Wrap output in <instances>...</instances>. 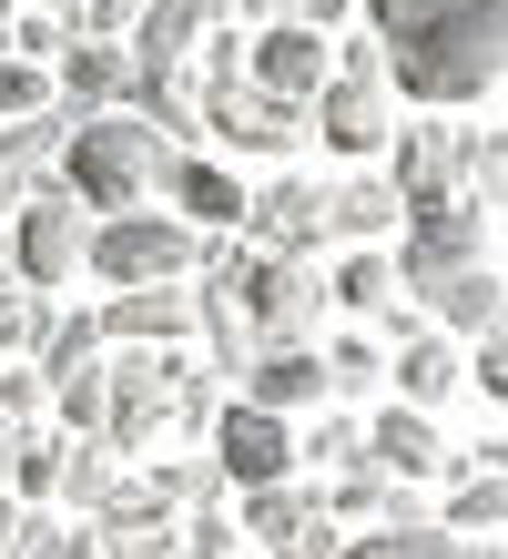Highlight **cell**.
I'll return each mask as SVG.
<instances>
[{"instance_id":"1","label":"cell","mask_w":508,"mask_h":559,"mask_svg":"<svg viewBox=\"0 0 508 559\" xmlns=\"http://www.w3.org/2000/svg\"><path fill=\"white\" fill-rule=\"evenodd\" d=\"M366 21H377L387 82L427 112L508 82V0H366Z\"/></svg>"},{"instance_id":"2","label":"cell","mask_w":508,"mask_h":559,"mask_svg":"<svg viewBox=\"0 0 508 559\" xmlns=\"http://www.w3.org/2000/svg\"><path fill=\"white\" fill-rule=\"evenodd\" d=\"M163 174H174V143L153 133V122H132V112H92L72 122V143H61V193H72L82 214H153V193Z\"/></svg>"},{"instance_id":"3","label":"cell","mask_w":508,"mask_h":559,"mask_svg":"<svg viewBox=\"0 0 508 559\" xmlns=\"http://www.w3.org/2000/svg\"><path fill=\"white\" fill-rule=\"evenodd\" d=\"M316 143L346 153V163H377L397 143V82H387V51L377 41H335V82L316 92Z\"/></svg>"},{"instance_id":"4","label":"cell","mask_w":508,"mask_h":559,"mask_svg":"<svg viewBox=\"0 0 508 559\" xmlns=\"http://www.w3.org/2000/svg\"><path fill=\"white\" fill-rule=\"evenodd\" d=\"M203 265H214V245H203L184 214H113V224H92V275L113 285V295L193 285Z\"/></svg>"},{"instance_id":"5","label":"cell","mask_w":508,"mask_h":559,"mask_svg":"<svg viewBox=\"0 0 508 559\" xmlns=\"http://www.w3.org/2000/svg\"><path fill=\"white\" fill-rule=\"evenodd\" d=\"M224 275H234V306H245V325H255L264 346H305V325H316V306H326V285H316L305 254H255V245H234Z\"/></svg>"},{"instance_id":"6","label":"cell","mask_w":508,"mask_h":559,"mask_svg":"<svg viewBox=\"0 0 508 559\" xmlns=\"http://www.w3.org/2000/svg\"><path fill=\"white\" fill-rule=\"evenodd\" d=\"M11 265H21V285L31 295H51V285H72V275H92V214L72 204V193H31L21 204V235H11Z\"/></svg>"},{"instance_id":"7","label":"cell","mask_w":508,"mask_h":559,"mask_svg":"<svg viewBox=\"0 0 508 559\" xmlns=\"http://www.w3.org/2000/svg\"><path fill=\"white\" fill-rule=\"evenodd\" d=\"M387 153H397V174H387V183H397V204H406V214H427V204H468V193H458V183H468V122H397V143H387Z\"/></svg>"},{"instance_id":"8","label":"cell","mask_w":508,"mask_h":559,"mask_svg":"<svg viewBox=\"0 0 508 559\" xmlns=\"http://www.w3.org/2000/svg\"><path fill=\"white\" fill-rule=\"evenodd\" d=\"M479 265V204H427L397 224V295H427L437 275Z\"/></svg>"},{"instance_id":"9","label":"cell","mask_w":508,"mask_h":559,"mask_svg":"<svg viewBox=\"0 0 508 559\" xmlns=\"http://www.w3.org/2000/svg\"><path fill=\"white\" fill-rule=\"evenodd\" d=\"M203 457L224 468V488H245V499H255V488H285V478H295V427L264 417V407H224Z\"/></svg>"},{"instance_id":"10","label":"cell","mask_w":508,"mask_h":559,"mask_svg":"<svg viewBox=\"0 0 508 559\" xmlns=\"http://www.w3.org/2000/svg\"><path fill=\"white\" fill-rule=\"evenodd\" d=\"M245 82L275 92V103H305V112H316V92L335 82V41H326V31H305V21H275V31H255Z\"/></svg>"},{"instance_id":"11","label":"cell","mask_w":508,"mask_h":559,"mask_svg":"<svg viewBox=\"0 0 508 559\" xmlns=\"http://www.w3.org/2000/svg\"><path fill=\"white\" fill-rule=\"evenodd\" d=\"M203 133L224 153H295L305 143V103H275V92L234 82V92H203Z\"/></svg>"},{"instance_id":"12","label":"cell","mask_w":508,"mask_h":559,"mask_svg":"<svg viewBox=\"0 0 508 559\" xmlns=\"http://www.w3.org/2000/svg\"><path fill=\"white\" fill-rule=\"evenodd\" d=\"M245 235H255V254H305V265H316V245H326V183H305V174L264 183L245 204Z\"/></svg>"},{"instance_id":"13","label":"cell","mask_w":508,"mask_h":559,"mask_svg":"<svg viewBox=\"0 0 508 559\" xmlns=\"http://www.w3.org/2000/svg\"><path fill=\"white\" fill-rule=\"evenodd\" d=\"M174 427V367H153V356H122L113 367V407H102V448H143Z\"/></svg>"},{"instance_id":"14","label":"cell","mask_w":508,"mask_h":559,"mask_svg":"<svg viewBox=\"0 0 508 559\" xmlns=\"http://www.w3.org/2000/svg\"><path fill=\"white\" fill-rule=\"evenodd\" d=\"M61 143H72V112L0 122V214H21L31 193H51V183H61Z\"/></svg>"},{"instance_id":"15","label":"cell","mask_w":508,"mask_h":559,"mask_svg":"<svg viewBox=\"0 0 508 559\" xmlns=\"http://www.w3.org/2000/svg\"><path fill=\"white\" fill-rule=\"evenodd\" d=\"M163 193L184 204V224H193L203 245H234V235H245V204H255V193L234 183L224 163H203V153H174V174H163Z\"/></svg>"},{"instance_id":"16","label":"cell","mask_w":508,"mask_h":559,"mask_svg":"<svg viewBox=\"0 0 508 559\" xmlns=\"http://www.w3.org/2000/svg\"><path fill=\"white\" fill-rule=\"evenodd\" d=\"M245 530L264 539V559H335L326 499H295V488H255V499H245Z\"/></svg>"},{"instance_id":"17","label":"cell","mask_w":508,"mask_h":559,"mask_svg":"<svg viewBox=\"0 0 508 559\" xmlns=\"http://www.w3.org/2000/svg\"><path fill=\"white\" fill-rule=\"evenodd\" d=\"M203 21H214V0H153L143 21H132V82H184V61L203 41Z\"/></svg>"},{"instance_id":"18","label":"cell","mask_w":508,"mask_h":559,"mask_svg":"<svg viewBox=\"0 0 508 559\" xmlns=\"http://www.w3.org/2000/svg\"><path fill=\"white\" fill-rule=\"evenodd\" d=\"M102 336H113V346H174V336H193V285L113 295V306H102Z\"/></svg>"},{"instance_id":"19","label":"cell","mask_w":508,"mask_h":559,"mask_svg":"<svg viewBox=\"0 0 508 559\" xmlns=\"http://www.w3.org/2000/svg\"><path fill=\"white\" fill-rule=\"evenodd\" d=\"M387 377H397V407H417V417H427V407L468 377V367H458V336H437V325H406L397 356H387Z\"/></svg>"},{"instance_id":"20","label":"cell","mask_w":508,"mask_h":559,"mask_svg":"<svg viewBox=\"0 0 508 559\" xmlns=\"http://www.w3.org/2000/svg\"><path fill=\"white\" fill-rule=\"evenodd\" d=\"M417 306H427V325H437V336H498L508 285H498L488 265H468V275H437V285L417 295Z\"/></svg>"},{"instance_id":"21","label":"cell","mask_w":508,"mask_h":559,"mask_svg":"<svg viewBox=\"0 0 508 559\" xmlns=\"http://www.w3.org/2000/svg\"><path fill=\"white\" fill-rule=\"evenodd\" d=\"M316 397H326V356L316 346H264L245 367V407H264V417H295Z\"/></svg>"},{"instance_id":"22","label":"cell","mask_w":508,"mask_h":559,"mask_svg":"<svg viewBox=\"0 0 508 559\" xmlns=\"http://www.w3.org/2000/svg\"><path fill=\"white\" fill-rule=\"evenodd\" d=\"M61 92H72V122L122 112L132 103V51L122 41H72V51H61Z\"/></svg>"},{"instance_id":"23","label":"cell","mask_w":508,"mask_h":559,"mask_svg":"<svg viewBox=\"0 0 508 559\" xmlns=\"http://www.w3.org/2000/svg\"><path fill=\"white\" fill-rule=\"evenodd\" d=\"M397 224H406V204H397L387 174H346L326 193V235H346L356 254H377V235H397Z\"/></svg>"},{"instance_id":"24","label":"cell","mask_w":508,"mask_h":559,"mask_svg":"<svg viewBox=\"0 0 508 559\" xmlns=\"http://www.w3.org/2000/svg\"><path fill=\"white\" fill-rule=\"evenodd\" d=\"M366 468H387V478H437V468H448V438H437L417 407H387L377 427H366Z\"/></svg>"},{"instance_id":"25","label":"cell","mask_w":508,"mask_h":559,"mask_svg":"<svg viewBox=\"0 0 508 559\" xmlns=\"http://www.w3.org/2000/svg\"><path fill=\"white\" fill-rule=\"evenodd\" d=\"M437 530H448L458 549H468V539H498V530H508V478H488V468H458L448 509H437Z\"/></svg>"},{"instance_id":"26","label":"cell","mask_w":508,"mask_h":559,"mask_svg":"<svg viewBox=\"0 0 508 559\" xmlns=\"http://www.w3.org/2000/svg\"><path fill=\"white\" fill-rule=\"evenodd\" d=\"M61 499H72V509H113L122 499V457L113 448H102V438H72V448H61Z\"/></svg>"},{"instance_id":"27","label":"cell","mask_w":508,"mask_h":559,"mask_svg":"<svg viewBox=\"0 0 508 559\" xmlns=\"http://www.w3.org/2000/svg\"><path fill=\"white\" fill-rule=\"evenodd\" d=\"M468 204L479 214H508V122H488V133H468Z\"/></svg>"},{"instance_id":"28","label":"cell","mask_w":508,"mask_h":559,"mask_svg":"<svg viewBox=\"0 0 508 559\" xmlns=\"http://www.w3.org/2000/svg\"><path fill=\"white\" fill-rule=\"evenodd\" d=\"M51 407L72 438H102V407H113V367H72V377H51Z\"/></svg>"},{"instance_id":"29","label":"cell","mask_w":508,"mask_h":559,"mask_svg":"<svg viewBox=\"0 0 508 559\" xmlns=\"http://www.w3.org/2000/svg\"><path fill=\"white\" fill-rule=\"evenodd\" d=\"M377 386H387V346H366V336L326 346V397H377Z\"/></svg>"},{"instance_id":"30","label":"cell","mask_w":508,"mask_h":559,"mask_svg":"<svg viewBox=\"0 0 508 559\" xmlns=\"http://www.w3.org/2000/svg\"><path fill=\"white\" fill-rule=\"evenodd\" d=\"M153 499H163V509L214 519V499H224V468H214V457H174V468H153Z\"/></svg>"},{"instance_id":"31","label":"cell","mask_w":508,"mask_h":559,"mask_svg":"<svg viewBox=\"0 0 508 559\" xmlns=\"http://www.w3.org/2000/svg\"><path fill=\"white\" fill-rule=\"evenodd\" d=\"M335 559H479V549H458V539L427 519V530H366L356 549H335Z\"/></svg>"},{"instance_id":"32","label":"cell","mask_w":508,"mask_h":559,"mask_svg":"<svg viewBox=\"0 0 508 559\" xmlns=\"http://www.w3.org/2000/svg\"><path fill=\"white\" fill-rule=\"evenodd\" d=\"M326 295H335V306H356V316H387L397 306V265H387V254H346Z\"/></svg>"},{"instance_id":"33","label":"cell","mask_w":508,"mask_h":559,"mask_svg":"<svg viewBox=\"0 0 508 559\" xmlns=\"http://www.w3.org/2000/svg\"><path fill=\"white\" fill-rule=\"evenodd\" d=\"M42 112H51V72L0 51V122H42Z\"/></svg>"},{"instance_id":"34","label":"cell","mask_w":508,"mask_h":559,"mask_svg":"<svg viewBox=\"0 0 508 559\" xmlns=\"http://www.w3.org/2000/svg\"><path fill=\"white\" fill-rule=\"evenodd\" d=\"M61 448L72 438H21V468H11V499L31 509V499H61Z\"/></svg>"},{"instance_id":"35","label":"cell","mask_w":508,"mask_h":559,"mask_svg":"<svg viewBox=\"0 0 508 559\" xmlns=\"http://www.w3.org/2000/svg\"><path fill=\"white\" fill-rule=\"evenodd\" d=\"M42 336H51V295H0V346H31V356H42Z\"/></svg>"},{"instance_id":"36","label":"cell","mask_w":508,"mask_h":559,"mask_svg":"<svg viewBox=\"0 0 508 559\" xmlns=\"http://www.w3.org/2000/svg\"><path fill=\"white\" fill-rule=\"evenodd\" d=\"M0 41H11V61H61V51H72V31H61L51 11H21L11 31H0Z\"/></svg>"},{"instance_id":"37","label":"cell","mask_w":508,"mask_h":559,"mask_svg":"<svg viewBox=\"0 0 508 559\" xmlns=\"http://www.w3.org/2000/svg\"><path fill=\"white\" fill-rule=\"evenodd\" d=\"M295 457H316V468H356V457H366V438H356L346 417H326V427H316V438H305Z\"/></svg>"},{"instance_id":"38","label":"cell","mask_w":508,"mask_h":559,"mask_svg":"<svg viewBox=\"0 0 508 559\" xmlns=\"http://www.w3.org/2000/svg\"><path fill=\"white\" fill-rule=\"evenodd\" d=\"M102 539L92 530H51V519H31V539H21V559H92Z\"/></svg>"},{"instance_id":"39","label":"cell","mask_w":508,"mask_h":559,"mask_svg":"<svg viewBox=\"0 0 508 559\" xmlns=\"http://www.w3.org/2000/svg\"><path fill=\"white\" fill-rule=\"evenodd\" d=\"M479 397L508 407V336H479Z\"/></svg>"},{"instance_id":"40","label":"cell","mask_w":508,"mask_h":559,"mask_svg":"<svg viewBox=\"0 0 508 559\" xmlns=\"http://www.w3.org/2000/svg\"><path fill=\"white\" fill-rule=\"evenodd\" d=\"M21 539H31V509H21V499H0V559H21Z\"/></svg>"},{"instance_id":"41","label":"cell","mask_w":508,"mask_h":559,"mask_svg":"<svg viewBox=\"0 0 508 559\" xmlns=\"http://www.w3.org/2000/svg\"><path fill=\"white\" fill-rule=\"evenodd\" d=\"M234 11H255L264 31H275V21H295V11H305V0H234Z\"/></svg>"},{"instance_id":"42","label":"cell","mask_w":508,"mask_h":559,"mask_svg":"<svg viewBox=\"0 0 508 559\" xmlns=\"http://www.w3.org/2000/svg\"><path fill=\"white\" fill-rule=\"evenodd\" d=\"M42 11H51V21L72 31V41H82V11H92V0H42Z\"/></svg>"},{"instance_id":"43","label":"cell","mask_w":508,"mask_h":559,"mask_svg":"<svg viewBox=\"0 0 508 559\" xmlns=\"http://www.w3.org/2000/svg\"><path fill=\"white\" fill-rule=\"evenodd\" d=\"M11 468H21V438H11V427H0V488H11Z\"/></svg>"},{"instance_id":"44","label":"cell","mask_w":508,"mask_h":559,"mask_svg":"<svg viewBox=\"0 0 508 559\" xmlns=\"http://www.w3.org/2000/svg\"><path fill=\"white\" fill-rule=\"evenodd\" d=\"M0 21H11V0H0Z\"/></svg>"},{"instance_id":"45","label":"cell","mask_w":508,"mask_h":559,"mask_svg":"<svg viewBox=\"0 0 508 559\" xmlns=\"http://www.w3.org/2000/svg\"><path fill=\"white\" fill-rule=\"evenodd\" d=\"M0 265H11V245H0Z\"/></svg>"}]
</instances>
